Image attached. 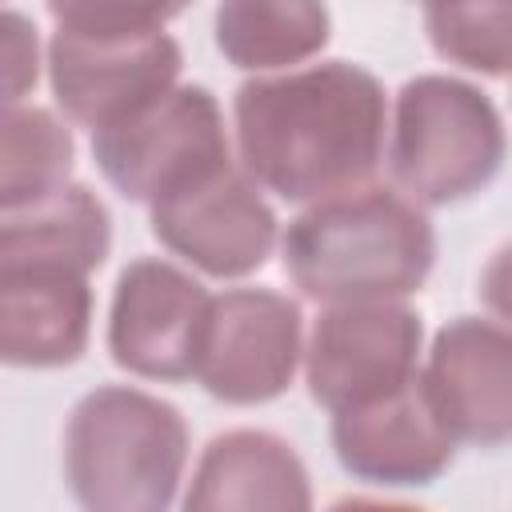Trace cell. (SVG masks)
Returning a JSON list of instances; mask_svg holds the SVG:
<instances>
[{
  "instance_id": "obj_13",
  "label": "cell",
  "mask_w": 512,
  "mask_h": 512,
  "mask_svg": "<svg viewBox=\"0 0 512 512\" xmlns=\"http://www.w3.org/2000/svg\"><path fill=\"white\" fill-rule=\"evenodd\" d=\"M92 332L88 272L20 264L0 268V364L60 368L80 360Z\"/></svg>"
},
{
  "instance_id": "obj_3",
  "label": "cell",
  "mask_w": 512,
  "mask_h": 512,
  "mask_svg": "<svg viewBox=\"0 0 512 512\" xmlns=\"http://www.w3.org/2000/svg\"><path fill=\"white\" fill-rule=\"evenodd\" d=\"M188 460L184 416L140 388L88 392L64 432L68 488L96 512H160Z\"/></svg>"
},
{
  "instance_id": "obj_19",
  "label": "cell",
  "mask_w": 512,
  "mask_h": 512,
  "mask_svg": "<svg viewBox=\"0 0 512 512\" xmlns=\"http://www.w3.org/2000/svg\"><path fill=\"white\" fill-rule=\"evenodd\" d=\"M192 0H48L60 32L76 36H152Z\"/></svg>"
},
{
  "instance_id": "obj_11",
  "label": "cell",
  "mask_w": 512,
  "mask_h": 512,
  "mask_svg": "<svg viewBox=\"0 0 512 512\" xmlns=\"http://www.w3.org/2000/svg\"><path fill=\"white\" fill-rule=\"evenodd\" d=\"M420 384L452 440L500 448L512 436V340L496 320L444 324Z\"/></svg>"
},
{
  "instance_id": "obj_17",
  "label": "cell",
  "mask_w": 512,
  "mask_h": 512,
  "mask_svg": "<svg viewBox=\"0 0 512 512\" xmlns=\"http://www.w3.org/2000/svg\"><path fill=\"white\" fill-rule=\"evenodd\" d=\"M72 152V132L48 108L0 104V212L28 208L64 188Z\"/></svg>"
},
{
  "instance_id": "obj_8",
  "label": "cell",
  "mask_w": 512,
  "mask_h": 512,
  "mask_svg": "<svg viewBox=\"0 0 512 512\" xmlns=\"http://www.w3.org/2000/svg\"><path fill=\"white\" fill-rule=\"evenodd\" d=\"M48 76L68 120L100 132L156 96L180 76V44L152 36H76L56 32L48 44Z\"/></svg>"
},
{
  "instance_id": "obj_20",
  "label": "cell",
  "mask_w": 512,
  "mask_h": 512,
  "mask_svg": "<svg viewBox=\"0 0 512 512\" xmlns=\"http://www.w3.org/2000/svg\"><path fill=\"white\" fill-rule=\"evenodd\" d=\"M40 76V36L20 12H0V104H16L36 88Z\"/></svg>"
},
{
  "instance_id": "obj_10",
  "label": "cell",
  "mask_w": 512,
  "mask_h": 512,
  "mask_svg": "<svg viewBox=\"0 0 512 512\" xmlns=\"http://www.w3.org/2000/svg\"><path fill=\"white\" fill-rule=\"evenodd\" d=\"M152 232L164 248L208 276H248L276 244V216L256 180L232 164L152 204Z\"/></svg>"
},
{
  "instance_id": "obj_2",
  "label": "cell",
  "mask_w": 512,
  "mask_h": 512,
  "mask_svg": "<svg viewBox=\"0 0 512 512\" xmlns=\"http://www.w3.org/2000/svg\"><path fill=\"white\" fill-rule=\"evenodd\" d=\"M432 260L428 216L384 184L320 196L284 232V272L320 304L400 300L424 284Z\"/></svg>"
},
{
  "instance_id": "obj_14",
  "label": "cell",
  "mask_w": 512,
  "mask_h": 512,
  "mask_svg": "<svg viewBox=\"0 0 512 512\" xmlns=\"http://www.w3.org/2000/svg\"><path fill=\"white\" fill-rule=\"evenodd\" d=\"M196 512L220 508H272V512H304L312 504L304 460L272 432L236 428L216 436L192 476L184 496Z\"/></svg>"
},
{
  "instance_id": "obj_16",
  "label": "cell",
  "mask_w": 512,
  "mask_h": 512,
  "mask_svg": "<svg viewBox=\"0 0 512 512\" xmlns=\"http://www.w3.org/2000/svg\"><path fill=\"white\" fill-rule=\"evenodd\" d=\"M216 44L236 68L300 64L328 44L324 0H220Z\"/></svg>"
},
{
  "instance_id": "obj_12",
  "label": "cell",
  "mask_w": 512,
  "mask_h": 512,
  "mask_svg": "<svg viewBox=\"0 0 512 512\" xmlns=\"http://www.w3.org/2000/svg\"><path fill=\"white\" fill-rule=\"evenodd\" d=\"M336 460L368 484H432L456 452L420 376L400 388L332 412Z\"/></svg>"
},
{
  "instance_id": "obj_6",
  "label": "cell",
  "mask_w": 512,
  "mask_h": 512,
  "mask_svg": "<svg viewBox=\"0 0 512 512\" xmlns=\"http://www.w3.org/2000/svg\"><path fill=\"white\" fill-rule=\"evenodd\" d=\"M420 316L396 300L328 304L304 348V376L328 412L376 400L416 376Z\"/></svg>"
},
{
  "instance_id": "obj_4",
  "label": "cell",
  "mask_w": 512,
  "mask_h": 512,
  "mask_svg": "<svg viewBox=\"0 0 512 512\" xmlns=\"http://www.w3.org/2000/svg\"><path fill=\"white\" fill-rule=\"evenodd\" d=\"M504 160L492 100L452 76H416L396 96L392 176L420 204H456L480 192Z\"/></svg>"
},
{
  "instance_id": "obj_1",
  "label": "cell",
  "mask_w": 512,
  "mask_h": 512,
  "mask_svg": "<svg viewBox=\"0 0 512 512\" xmlns=\"http://www.w3.org/2000/svg\"><path fill=\"white\" fill-rule=\"evenodd\" d=\"M244 172L284 200H320L364 184L384 152V88L332 60L248 80L236 92Z\"/></svg>"
},
{
  "instance_id": "obj_9",
  "label": "cell",
  "mask_w": 512,
  "mask_h": 512,
  "mask_svg": "<svg viewBox=\"0 0 512 512\" xmlns=\"http://www.w3.org/2000/svg\"><path fill=\"white\" fill-rule=\"evenodd\" d=\"M212 296L168 260H132L112 296L108 352L144 380H188L196 372Z\"/></svg>"
},
{
  "instance_id": "obj_7",
  "label": "cell",
  "mask_w": 512,
  "mask_h": 512,
  "mask_svg": "<svg viewBox=\"0 0 512 512\" xmlns=\"http://www.w3.org/2000/svg\"><path fill=\"white\" fill-rule=\"evenodd\" d=\"M300 360V308L268 288L212 296L196 356L200 384L224 404H264L292 384Z\"/></svg>"
},
{
  "instance_id": "obj_15",
  "label": "cell",
  "mask_w": 512,
  "mask_h": 512,
  "mask_svg": "<svg viewBox=\"0 0 512 512\" xmlns=\"http://www.w3.org/2000/svg\"><path fill=\"white\" fill-rule=\"evenodd\" d=\"M108 244V208L84 184L56 188L36 204L0 216V268L52 264L92 272L104 264Z\"/></svg>"
},
{
  "instance_id": "obj_5",
  "label": "cell",
  "mask_w": 512,
  "mask_h": 512,
  "mask_svg": "<svg viewBox=\"0 0 512 512\" xmlns=\"http://www.w3.org/2000/svg\"><path fill=\"white\" fill-rule=\"evenodd\" d=\"M92 152L100 172L140 204H156L232 164L224 116L212 92L196 84H172L140 112L92 132Z\"/></svg>"
},
{
  "instance_id": "obj_18",
  "label": "cell",
  "mask_w": 512,
  "mask_h": 512,
  "mask_svg": "<svg viewBox=\"0 0 512 512\" xmlns=\"http://www.w3.org/2000/svg\"><path fill=\"white\" fill-rule=\"evenodd\" d=\"M424 28L444 60L484 76L508 72V56H512L508 0H424Z\"/></svg>"
}]
</instances>
